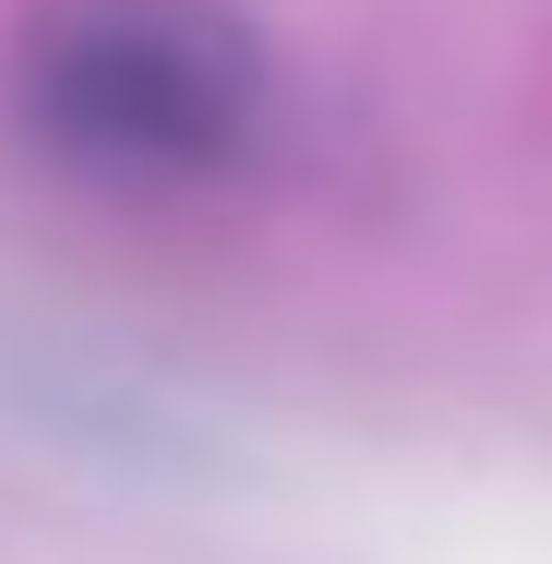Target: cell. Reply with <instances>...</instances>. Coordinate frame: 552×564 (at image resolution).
Masks as SVG:
<instances>
[{"label":"cell","mask_w":552,"mask_h":564,"mask_svg":"<svg viewBox=\"0 0 552 564\" xmlns=\"http://www.w3.org/2000/svg\"><path fill=\"white\" fill-rule=\"evenodd\" d=\"M0 120L73 193L181 205L264 156L277 73L228 0H36L0 48Z\"/></svg>","instance_id":"1"}]
</instances>
